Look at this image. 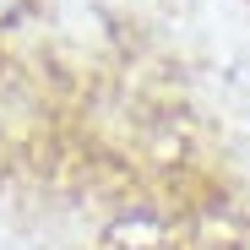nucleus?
<instances>
[{
	"label": "nucleus",
	"mask_w": 250,
	"mask_h": 250,
	"mask_svg": "<svg viewBox=\"0 0 250 250\" xmlns=\"http://www.w3.org/2000/svg\"><path fill=\"white\" fill-rule=\"evenodd\" d=\"M27 207L65 250H250V174L152 38L114 60Z\"/></svg>",
	"instance_id": "obj_1"
},
{
	"label": "nucleus",
	"mask_w": 250,
	"mask_h": 250,
	"mask_svg": "<svg viewBox=\"0 0 250 250\" xmlns=\"http://www.w3.org/2000/svg\"><path fill=\"white\" fill-rule=\"evenodd\" d=\"M109 22L82 33L65 0H0V196L27 201L98 71Z\"/></svg>",
	"instance_id": "obj_2"
}]
</instances>
